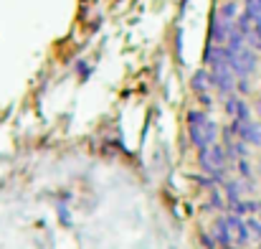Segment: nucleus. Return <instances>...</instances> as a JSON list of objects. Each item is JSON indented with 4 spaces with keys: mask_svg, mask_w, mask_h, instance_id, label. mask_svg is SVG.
Here are the masks:
<instances>
[{
    "mask_svg": "<svg viewBox=\"0 0 261 249\" xmlns=\"http://www.w3.org/2000/svg\"><path fill=\"white\" fill-rule=\"evenodd\" d=\"M228 249H239V247H228Z\"/></svg>",
    "mask_w": 261,
    "mask_h": 249,
    "instance_id": "6ab92c4d",
    "label": "nucleus"
},
{
    "mask_svg": "<svg viewBox=\"0 0 261 249\" xmlns=\"http://www.w3.org/2000/svg\"><path fill=\"white\" fill-rule=\"evenodd\" d=\"M246 227H249L251 242L261 244V221H259V216H246Z\"/></svg>",
    "mask_w": 261,
    "mask_h": 249,
    "instance_id": "9b49d317",
    "label": "nucleus"
},
{
    "mask_svg": "<svg viewBox=\"0 0 261 249\" xmlns=\"http://www.w3.org/2000/svg\"><path fill=\"white\" fill-rule=\"evenodd\" d=\"M59 216H61V221H64V224H69V211H66L64 206H59Z\"/></svg>",
    "mask_w": 261,
    "mask_h": 249,
    "instance_id": "2eb2a0df",
    "label": "nucleus"
},
{
    "mask_svg": "<svg viewBox=\"0 0 261 249\" xmlns=\"http://www.w3.org/2000/svg\"><path fill=\"white\" fill-rule=\"evenodd\" d=\"M226 216V224H228V229H231V237H233V244L239 249L249 247L251 244V234H249V227H246V219H241V216H236V214H223Z\"/></svg>",
    "mask_w": 261,
    "mask_h": 249,
    "instance_id": "39448f33",
    "label": "nucleus"
},
{
    "mask_svg": "<svg viewBox=\"0 0 261 249\" xmlns=\"http://www.w3.org/2000/svg\"><path fill=\"white\" fill-rule=\"evenodd\" d=\"M190 89L200 97V94H208L211 89H213V79H211V72L208 69H198L195 74H193V79H190Z\"/></svg>",
    "mask_w": 261,
    "mask_h": 249,
    "instance_id": "0eeeda50",
    "label": "nucleus"
},
{
    "mask_svg": "<svg viewBox=\"0 0 261 249\" xmlns=\"http://www.w3.org/2000/svg\"><path fill=\"white\" fill-rule=\"evenodd\" d=\"M256 216H259V221H261V198H259V214Z\"/></svg>",
    "mask_w": 261,
    "mask_h": 249,
    "instance_id": "f3484780",
    "label": "nucleus"
},
{
    "mask_svg": "<svg viewBox=\"0 0 261 249\" xmlns=\"http://www.w3.org/2000/svg\"><path fill=\"white\" fill-rule=\"evenodd\" d=\"M223 20H231V23H236V18L241 15V5H239V0H226V3H221V8L216 10Z\"/></svg>",
    "mask_w": 261,
    "mask_h": 249,
    "instance_id": "6e6552de",
    "label": "nucleus"
},
{
    "mask_svg": "<svg viewBox=\"0 0 261 249\" xmlns=\"http://www.w3.org/2000/svg\"><path fill=\"white\" fill-rule=\"evenodd\" d=\"M211 72V79H213V89L226 99L228 94H236V74L228 69V64H221V66H213L208 69Z\"/></svg>",
    "mask_w": 261,
    "mask_h": 249,
    "instance_id": "7ed1b4c3",
    "label": "nucleus"
},
{
    "mask_svg": "<svg viewBox=\"0 0 261 249\" xmlns=\"http://www.w3.org/2000/svg\"><path fill=\"white\" fill-rule=\"evenodd\" d=\"M256 115H259V120H261V97H259V102H256Z\"/></svg>",
    "mask_w": 261,
    "mask_h": 249,
    "instance_id": "dca6fc26",
    "label": "nucleus"
},
{
    "mask_svg": "<svg viewBox=\"0 0 261 249\" xmlns=\"http://www.w3.org/2000/svg\"><path fill=\"white\" fill-rule=\"evenodd\" d=\"M256 170H259V175H261V163H259V166H256Z\"/></svg>",
    "mask_w": 261,
    "mask_h": 249,
    "instance_id": "a211bd4d",
    "label": "nucleus"
},
{
    "mask_svg": "<svg viewBox=\"0 0 261 249\" xmlns=\"http://www.w3.org/2000/svg\"><path fill=\"white\" fill-rule=\"evenodd\" d=\"M231 166L236 168V173H239L241 180H254V166H251L249 158H241V161H236V163H231Z\"/></svg>",
    "mask_w": 261,
    "mask_h": 249,
    "instance_id": "9d476101",
    "label": "nucleus"
},
{
    "mask_svg": "<svg viewBox=\"0 0 261 249\" xmlns=\"http://www.w3.org/2000/svg\"><path fill=\"white\" fill-rule=\"evenodd\" d=\"M223 109H226V115H228L231 120H241V122H251V120H254L251 104H249L244 97H239V94H228L226 102H223Z\"/></svg>",
    "mask_w": 261,
    "mask_h": 249,
    "instance_id": "20e7f679",
    "label": "nucleus"
},
{
    "mask_svg": "<svg viewBox=\"0 0 261 249\" xmlns=\"http://www.w3.org/2000/svg\"><path fill=\"white\" fill-rule=\"evenodd\" d=\"M198 166H200V170L205 175H213L218 180V186H223L228 180L226 178V168L231 166L223 143H216V145H208V148L198 150Z\"/></svg>",
    "mask_w": 261,
    "mask_h": 249,
    "instance_id": "f257e3e1",
    "label": "nucleus"
},
{
    "mask_svg": "<svg viewBox=\"0 0 261 249\" xmlns=\"http://www.w3.org/2000/svg\"><path fill=\"white\" fill-rule=\"evenodd\" d=\"M236 94L239 97H249L251 94V82H249V77H244V79H236Z\"/></svg>",
    "mask_w": 261,
    "mask_h": 249,
    "instance_id": "f8f14e48",
    "label": "nucleus"
},
{
    "mask_svg": "<svg viewBox=\"0 0 261 249\" xmlns=\"http://www.w3.org/2000/svg\"><path fill=\"white\" fill-rule=\"evenodd\" d=\"M200 244H203L205 249H221L218 244H216V239H213L211 232H200Z\"/></svg>",
    "mask_w": 261,
    "mask_h": 249,
    "instance_id": "ddd939ff",
    "label": "nucleus"
},
{
    "mask_svg": "<svg viewBox=\"0 0 261 249\" xmlns=\"http://www.w3.org/2000/svg\"><path fill=\"white\" fill-rule=\"evenodd\" d=\"M211 122V115L205 109H188L185 112V127H188V140L195 150L208 148L205 145V127Z\"/></svg>",
    "mask_w": 261,
    "mask_h": 249,
    "instance_id": "f03ea898",
    "label": "nucleus"
},
{
    "mask_svg": "<svg viewBox=\"0 0 261 249\" xmlns=\"http://www.w3.org/2000/svg\"><path fill=\"white\" fill-rule=\"evenodd\" d=\"M208 232L213 234L216 244H218L221 249L236 247V244H233V237H231V229H228V224H226V216H223V214L213 219V224H211V229H208Z\"/></svg>",
    "mask_w": 261,
    "mask_h": 249,
    "instance_id": "423d86ee",
    "label": "nucleus"
},
{
    "mask_svg": "<svg viewBox=\"0 0 261 249\" xmlns=\"http://www.w3.org/2000/svg\"><path fill=\"white\" fill-rule=\"evenodd\" d=\"M205 209H208V211H226V196H223V188H213V191H208Z\"/></svg>",
    "mask_w": 261,
    "mask_h": 249,
    "instance_id": "1a4fd4ad",
    "label": "nucleus"
},
{
    "mask_svg": "<svg viewBox=\"0 0 261 249\" xmlns=\"http://www.w3.org/2000/svg\"><path fill=\"white\" fill-rule=\"evenodd\" d=\"M198 99H200V104H203L205 109H211V104H213V99H211V94H200Z\"/></svg>",
    "mask_w": 261,
    "mask_h": 249,
    "instance_id": "4468645a",
    "label": "nucleus"
}]
</instances>
